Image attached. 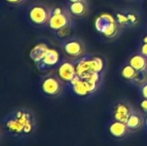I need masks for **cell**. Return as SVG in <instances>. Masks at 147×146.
<instances>
[{
    "mask_svg": "<svg viewBox=\"0 0 147 146\" xmlns=\"http://www.w3.org/2000/svg\"><path fill=\"white\" fill-rule=\"evenodd\" d=\"M35 114L25 108H17L9 113L2 120V133L15 140H23L33 137L37 130Z\"/></svg>",
    "mask_w": 147,
    "mask_h": 146,
    "instance_id": "obj_1",
    "label": "cell"
},
{
    "mask_svg": "<svg viewBox=\"0 0 147 146\" xmlns=\"http://www.w3.org/2000/svg\"><path fill=\"white\" fill-rule=\"evenodd\" d=\"M71 23L72 15L67 6H53L51 8V16L47 23L49 28L57 32L65 28L71 27Z\"/></svg>",
    "mask_w": 147,
    "mask_h": 146,
    "instance_id": "obj_2",
    "label": "cell"
},
{
    "mask_svg": "<svg viewBox=\"0 0 147 146\" xmlns=\"http://www.w3.org/2000/svg\"><path fill=\"white\" fill-rule=\"evenodd\" d=\"M64 83H65L57 76V74L49 73L42 78L40 89L46 96L56 98L62 95L64 91Z\"/></svg>",
    "mask_w": 147,
    "mask_h": 146,
    "instance_id": "obj_3",
    "label": "cell"
},
{
    "mask_svg": "<svg viewBox=\"0 0 147 146\" xmlns=\"http://www.w3.org/2000/svg\"><path fill=\"white\" fill-rule=\"evenodd\" d=\"M28 16L29 21L34 25H46L48 23L51 16V8L42 3H34L28 9Z\"/></svg>",
    "mask_w": 147,
    "mask_h": 146,
    "instance_id": "obj_4",
    "label": "cell"
},
{
    "mask_svg": "<svg viewBox=\"0 0 147 146\" xmlns=\"http://www.w3.org/2000/svg\"><path fill=\"white\" fill-rule=\"evenodd\" d=\"M62 49L65 54L71 60H78L85 54L86 47L79 38H70L62 44Z\"/></svg>",
    "mask_w": 147,
    "mask_h": 146,
    "instance_id": "obj_5",
    "label": "cell"
},
{
    "mask_svg": "<svg viewBox=\"0 0 147 146\" xmlns=\"http://www.w3.org/2000/svg\"><path fill=\"white\" fill-rule=\"evenodd\" d=\"M96 22V26L97 29L102 32L106 37L113 38L118 35L120 31L119 23L115 22L111 15L104 14L99 16L97 21Z\"/></svg>",
    "mask_w": 147,
    "mask_h": 146,
    "instance_id": "obj_6",
    "label": "cell"
},
{
    "mask_svg": "<svg viewBox=\"0 0 147 146\" xmlns=\"http://www.w3.org/2000/svg\"><path fill=\"white\" fill-rule=\"evenodd\" d=\"M135 108L126 100H120L115 102L112 107V119L126 123Z\"/></svg>",
    "mask_w": 147,
    "mask_h": 146,
    "instance_id": "obj_7",
    "label": "cell"
},
{
    "mask_svg": "<svg viewBox=\"0 0 147 146\" xmlns=\"http://www.w3.org/2000/svg\"><path fill=\"white\" fill-rule=\"evenodd\" d=\"M108 132L109 135L116 140L126 139L132 134L126 123L113 119L108 124Z\"/></svg>",
    "mask_w": 147,
    "mask_h": 146,
    "instance_id": "obj_8",
    "label": "cell"
},
{
    "mask_svg": "<svg viewBox=\"0 0 147 146\" xmlns=\"http://www.w3.org/2000/svg\"><path fill=\"white\" fill-rule=\"evenodd\" d=\"M57 76L64 83H71L77 75V69L71 60H64L57 69Z\"/></svg>",
    "mask_w": 147,
    "mask_h": 146,
    "instance_id": "obj_9",
    "label": "cell"
},
{
    "mask_svg": "<svg viewBox=\"0 0 147 146\" xmlns=\"http://www.w3.org/2000/svg\"><path fill=\"white\" fill-rule=\"evenodd\" d=\"M130 133H136L146 126V115L140 111L134 109V112L129 116L127 121L126 122Z\"/></svg>",
    "mask_w": 147,
    "mask_h": 146,
    "instance_id": "obj_10",
    "label": "cell"
},
{
    "mask_svg": "<svg viewBox=\"0 0 147 146\" xmlns=\"http://www.w3.org/2000/svg\"><path fill=\"white\" fill-rule=\"evenodd\" d=\"M67 8L71 15L74 17H84L89 13V4L86 0H82L74 3H69Z\"/></svg>",
    "mask_w": 147,
    "mask_h": 146,
    "instance_id": "obj_11",
    "label": "cell"
},
{
    "mask_svg": "<svg viewBox=\"0 0 147 146\" xmlns=\"http://www.w3.org/2000/svg\"><path fill=\"white\" fill-rule=\"evenodd\" d=\"M128 64L138 71H147V56L142 52H136L130 57Z\"/></svg>",
    "mask_w": 147,
    "mask_h": 146,
    "instance_id": "obj_12",
    "label": "cell"
},
{
    "mask_svg": "<svg viewBox=\"0 0 147 146\" xmlns=\"http://www.w3.org/2000/svg\"><path fill=\"white\" fill-rule=\"evenodd\" d=\"M117 22L119 25L121 26H134L139 22V17L136 14L132 12L128 13H118L117 14Z\"/></svg>",
    "mask_w": 147,
    "mask_h": 146,
    "instance_id": "obj_13",
    "label": "cell"
},
{
    "mask_svg": "<svg viewBox=\"0 0 147 146\" xmlns=\"http://www.w3.org/2000/svg\"><path fill=\"white\" fill-rule=\"evenodd\" d=\"M47 50H48V47L45 44H38L31 50L30 57L34 62L40 63L43 59Z\"/></svg>",
    "mask_w": 147,
    "mask_h": 146,
    "instance_id": "obj_14",
    "label": "cell"
},
{
    "mask_svg": "<svg viewBox=\"0 0 147 146\" xmlns=\"http://www.w3.org/2000/svg\"><path fill=\"white\" fill-rule=\"evenodd\" d=\"M58 60H59V53L57 52V51L48 48L46 55L44 56L43 59L40 62L47 66H51L55 65L58 62Z\"/></svg>",
    "mask_w": 147,
    "mask_h": 146,
    "instance_id": "obj_15",
    "label": "cell"
},
{
    "mask_svg": "<svg viewBox=\"0 0 147 146\" xmlns=\"http://www.w3.org/2000/svg\"><path fill=\"white\" fill-rule=\"evenodd\" d=\"M137 72H138V71H136L131 65H129L127 63L126 65H124V67L121 70V76L124 79L129 80L132 82L133 79L135 77Z\"/></svg>",
    "mask_w": 147,
    "mask_h": 146,
    "instance_id": "obj_16",
    "label": "cell"
},
{
    "mask_svg": "<svg viewBox=\"0 0 147 146\" xmlns=\"http://www.w3.org/2000/svg\"><path fill=\"white\" fill-rule=\"evenodd\" d=\"M147 81V71H138L135 77L133 79L132 83L137 85H142Z\"/></svg>",
    "mask_w": 147,
    "mask_h": 146,
    "instance_id": "obj_17",
    "label": "cell"
},
{
    "mask_svg": "<svg viewBox=\"0 0 147 146\" xmlns=\"http://www.w3.org/2000/svg\"><path fill=\"white\" fill-rule=\"evenodd\" d=\"M140 110L145 114H147V99L142 98V100L140 102Z\"/></svg>",
    "mask_w": 147,
    "mask_h": 146,
    "instance_id": "obj_18",
    "label": "cell"
},
{
    "mask_svg": "<svg viewBox=\"0 0 147 146\" xmlns=\"http://www.w3.org/2000/svg\"><path fill=\"white\" fill-rule=\"evenodd\" d=\"M140 93L142 98L147 99V81L140 86Z\"/></svg>",
    "mask_w": 147,
    "mask_h": 146,
    "instance_id": "obj_19",
    "label": "cell"
},
{
    "mask_svg": "<svg viewBox=\"0 0 147 146\" xmlns=\"http://www.w3.org/2000/svg\"><path fill=\"white\" fill-rule=\"evenodd\" d=\"M4 1L8 3H10V4L19 5V4H22V3H26L27 0H4Z\"/></svg>",
    "mask_w": 147,
    "mask_h": 146,
    "instance_id": "obj_20",
    "label": "cell"
},
{
    "mask_svg": "<svg viewBox=\"0 0 147 146\" xmlns=\"http://www.w3.org/2000/svg\"><path fill=\"white\" fill-rule=\"evenodd\" d=\"M69 3H74V2H78V1H82V0H68Z\"/></svg>",
    "mask_w": 147,
    "mask_h": 146,
    "instance_id": "obj_21",
    "label": "cell"
},
{
    "mask_svg": "<svg viewBox=\"0 0 147 146\" xmlns=\"http://www.w3.org/2000/svg\"><path fill=\"white\" fill-rule=\"evenodd\" d=\"M145 128L146 129L147 131V114L146 115V126H145Z\"/></svg>",
    "mask_w": 147,
    "mask_h": 146,
    "instance_id": "obj_22",
    "label": "cell"
}]
</instances>
